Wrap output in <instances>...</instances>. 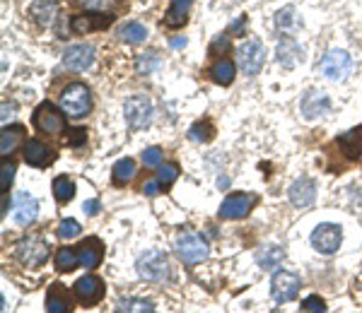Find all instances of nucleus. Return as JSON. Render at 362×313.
Returning <instances> with one entry per match:
<instances>
[{
    "label": "nucleus",
    "instance_id": "44",
    "mask_svg": "<svg viewBox=\"0 0 362 313\" xmlns=\"http://www.w3.org/2000/svg\"><path fill=\"white\" fill-rule=\"evenodd\" d=\"M70 133H73V138L68 140V145H73V148H77V145H80L82 140L87 138V130L85 128H75V130H70Z\"/></svg>",
    "mask_w": 362,
    "mask_h": 313
},
{
    "label": "nucleus",
    "instance_id": "10",
    "mask_svg": "<svg viewBox=\"0 0 362 313\" xmlns=\"http://www.w3.org/2000/svg\"><path fill=\"white\" fill-rule=\"evenodd\" d=\"M263 61H266V51H263L261 41L256 39H249L239 46V68H242L244 75L254 77L261 72L263 68Z\"/></svg>",
    "mask_w": 362,
    "mask_h": 313
},
{
    "label": "nucleus",
    "instance_id": "41",
    "mask_svg": "<svg viewBox=\"0 0 362 313\" xmlns=\"http://www.w3.org/2000/svg\"><path fill=\"white\" fill-rule=\"evenodd\" d=\"M302 311H326V304L319 299V296H309V299H305V304H302Z\"/></svg>",
    "mask_w": 362,
    "mask_h": 313
},
{
    "label": "nucleus",
    "instance_id": "34",
    "mask_svg": "<svg viewBox=\"0 0 362 313\" xmlns=\"http://www.w3.org/2000/svg\"><path fill=\"white\" fill-rule=\"evenodd\" d=\"M80 232H82V227H80V222H75V219H63L56 229L58 239H63V241H70V239L80 236Z\"/></svg>",
    "mask_w": 362,
    "mask_h": 313
},
{
    "label": "nucleus",
    "instance_id": "42",
    "mask_svg": "<svg viewBox=\"0 0 362 313\" xmlns=\"http://www.w3.org/2000/svg\"><path fill=\"white\" fill-rule=\"evenodd\" d=\"M160 190H162V183H160V181H145L143 183V193L150 195V198L160 195Z\"/></svg>",
    "mask_w": 362,
    "mask_h": 313
},
{
    "label": "nucleus",
    "instance_id": "23",
    "mask_svg": "<svg viewBox=\"0 0 362 313\" xmlns=\"http://www.w3.org/2000/svg\"><path fill=\"white\" fill-rule=\"evenodd\" d=\"M24 140V128L22 125H5L3 133H0V154L3 156H10L17 150V145Z\"/></svg>",
    "mask_w": 362,
    "mask_h": 313
},
{
    "label": "nucleus",
    "instance_id": "21",
    "mask_svg": "<svg viewBox=\"0 0 362 313\" xmlns=\"http://www.w3.org/2000/svg\"><path fill=\"white\" fill-rule=\"evenodd\" d=\"M191 3H193V0H172V5H169L167 14H164V24H167L169 29L184 27L186 19H189Z\"/></svg>",
    "mask_w": 362,
    "mask_h": 313
},
{
    "label": "nucleus",
    "instance_id": "6",
    "mask_svg": "<svg viewBox=\"0 0 362 313\" xmlns=\"http://www.w3.org/2000/svg\"><path fill=\"white\" fill-rule=\"evenodd\" d=\"M15 256L19 258V263L27 267H39L46 263L48 258V246L44 239L39 236H29V239H22L15 248Z\"/></svg>",
    "mask_w": 362,
    "mask_h": 313
},
{
    "label": "nucleus",
    "instance_id": "18",
    "mask_svg": "<svg viewBox=\"0 0 362 313\" xmlns=\"http://www.w3.org/2000/svg\"><path fill=\"white\" fill-rule=\"evenodd\" d=\"M114 22L111 14H77L73 17L70 27L75 34H85V32H97V29H104Z\"/></svg>",
    "mask_w": 362,
    "mask_h": 313
},
{
    "label": "nucleus",
    "instance_id": "26",
    "mask_svg": "<svg viewBox=\"0 0 362 313\" xmlns=\"http://www.w3.org/2000/svg\"><path fill=\"white\" fill-rule=\"evenodd\" d=\"M133 176H135V161L131 156L119 159L114 164V169H111V179H114L116 185H126L128 181H133Z\"/></svg>",
    "mask_w": 362,
    "mask_h": 313
},
{
    "label": "nucleus",
    "instance_id": "9",
    "mask_svg": "<svg viewBox=\"0 0 362 313\" xmlns=\"http://www.w3.org/2000/svg\"><path fill=\"white\" fill-rule=\"evenodd\" d=\"M300 287H302V282L295 272L278 270L271 282V296L278 301V304H287V301H292L297 294H300Z\"/></svg>",
    "mask_w": 362,
    "mask_h": 313
},
{
    "label": "nucleus",
    "instance_id": "35",
    "mask_svg": "<svg viewBox=\"0 0 362 313\" xmlns=\"http://www.w3.org/2000/svg\"><path fill=\"white\" fill-rule=\"evenodd\" d=\"M213 133H215V128H213V123H196V125H191V130H189V138L191 140H196V143H208V140H213Z\"/></svg>",
    "mask_w": 362,
    "mask_h": 313
},
{
    "label": "nucleus",
    "instance_id": "17",
    "mask_svg": "<svg viewBox=\"0 0 362 313\" xmlns=\"http://www.w3.org/2000/svg\"><path fill=\"white\" fill-rule=\"evenodd\" d=\"M329 106H331L329 97L321 94V92H316V90H312L302 97L300 109H302V114H305V119L314 121V119H319V116H324L326 111H329Z\"/></svg>",
    "mask_w": 362,
    "mask_h": 313
},
{
    "label": "nucleus",
    "instance_id": "38",
    "mask_svg": "<svg viewBox=\"0 0 362 313\" xmlns=\"http://www.w3.org/2000/svg\"><path fill=\"white\" fill-rule=\"evenodd\" d=\"M12 181H15V164L12 161H5L3 169H0V188H3V193H8Z\"/></svg>",
    "mask_w": 362,
    "mask_h": 313
},
{
    "label": "nucleus",
    "instance_id": "20",
    "mask_svg": "<svg viewBox=\"0 0 362 313\" xmlns=\"http://www.w3.org/2000/svg\"><path fill=\"white\" fill-rule=\"evenodd\" d=\"M276 61L280 63L283 68H295L297 63L302 61V48L297 46L295 39L285 37L280 43H278V48H276Z\"/></svg>",
    "mask_w": 362,
    "mask_h": 313
},
{
    "label": "nucleus",
    "instance_id": "32",
    "mask_svg": "<svg viewBox=\"0 0 362 313\" xmlns=\"http://www.w3.org/2000/svg\"><path fill=\"white\" fill-rule=\"evenodd\" d=\"M160 56L155 51H148L143 53V56H138V61H135V70L140 72V75H150L153 70H158L160 68Z\"/></svg>",
    "mask_w": 362,
    "mask_h": 313
},
{
    "label": "nucleus",
    "instance_id": "43",
    "mask_svg": "<svg viewBox=\"0 0 362 313\" xmlns=\"http://www.w3.org/2000/svg\"><path fill=\"white\" fill-rule=\"evenodd\" d=\"M215 51H229V37H218L213 41V46H210V53Z\"/></svg>",
    "mask_w": 362,
    "mask_h": 313
},
{
    "label": "nucleus",
    "instance_id": "46",
    "mask_svg": "<svg viewBox=\"0 0 362 313\" xmlns=\"http://www.w3.org/2000/svg\"><path fill=\"white\" fill-rule=\"evenodd\" d=\"M172 48H181V46H186V39H172Z\"/></svg>",
    "mask_w": 362,
    "mask_h": 313
},
{
    "label": "nucleus",
    "instance_id": "27",
    "mask_svg": "<svg viewBox=\"0 0 362 313\" xmlns=\"http://www.w3.org/2000/svg\"><path fill=\"white\" fill-rule=\"evenodd\" d=\"M32 14L41 27H48L53 22V14H56V3L53 0H37L32 5Z\"/></svg>",
    "mask_w": 362,
    "mask_h": 313
},
{
    "label": "nucleus",
    "instance_id": "31",
    "mask_svg": "<svg viewBox=\"0 0 362 313\" xmlns=\"http://www.w3.org/2000/svg\"><path fill=\"white\" fill-rule=\"evenodd\" d=\"M75 265H80L77 251H73V248H58V253H56V270L58 272H70V270H75Z\"/></svg>",
    "mask_w": 362,
    "mask_h": 313
},
{
    "label": "nucleus",
    "instance_id": "36",
    "mask_svg": "<svg viewBox=\"0 0 362 313\" xmlns=\"http://www.w3.org/2000/svg\"><path fill=\"white\" fill-rule=\"evenodd\" d=\"M276 24L280 29H295L300 24V19L295 17V8H285L276 14Z\"/></svg>",
    "mask_w": 362,
    "mask_h": 313
},
{
    "label": "nucleus",
    "instance_id": "19",
    "mask_svg": "<svg viewBox=\"0 0 362 313\" xmlns=\"http://www.w3.org/2000/svg\"><path fill=\"white\" fill-rule=\"evenodd\" d=\"M102 256H104V251H102L99 239H87V241H82L80 246H77V258H80V265L87 267V270H92V267L99 265Z\"/></svg>",
    "mask_w": 362,
    "mask_h": 313
},
{
    "label": "nucleus",
    "instance_id": "28",
    "mask_svg": "<svg viewBox=\"0 0 362 313\" xmlns=\"http://www.w3.org/2000/svg\"><path fill=\"white\" fill-rule=\"evenodd\" d=\"M46 311L48 313H66V311H70V301H68V296L61 294V285H53L51 292H48Z\"/></svg>",
    "mask_w": 362,
    "mask_h": 313
},
{
    "label": "nucleus",
    "instance_id": "30",
    "mask_svg": "<svg viewBox=\"0 0 362 313\" xmlns=\"http://www.w3.org/2000/svg\"><path fill=\"white\" fill-rule=\"evenodd\" d=\"M119 37L128 43H143L145 39H148V29H145L140 22H128L119 29Z\"/></svg>",
    "mask_w": 362,
    "mask_h": 313
},
{
    "label": "nucleus",
    "instance_id": "22",
    "mask_svg": "<svg viewBox=\"0 0 362 313\" xmlns=\"http://www.w3.org/2000/svg\"><path fill=\"white\" fill-rule=\"evenodd\" d=\"M339 145L348 159H358V156H362V125L339 135Z\"/></svg>",
    "mask_w": 362,
    "mask_h": 313
},
{
    "label": "nucleus",
    "instance_id": "33",
    "mask_svg": "<svg viewBox=\"0 0 362 313\" xmlns=\"http://www.w3.org/2000/svg\"><path fill=\"white\" fill-rule=\"evenodd\" d=\"M116 311H133V313H145V311H155L153 301H145V299H121Z\"/></svg>",
    "mask_w": 362,
    "mask_h": 313
},
{
    "label": "nucleus",
    "instance_id": "39",
    "mask_svg": "<svg viewBox=\"0 0 362 313\" xmlns=\"http://www.w3.org/2000/svg\"><path fill=\"white\" fill-rule=\"evenodd\" d=\"M160 161H162V150L160 148H148L143 152V164L145 166H160Z\"/></svg>",
    "mask_w": 362,
    "mask_h": 313
},
{
    "label": "nucleus",
    "instance_id": "14",
    "mask_svg": "<svg viewBox=\"0 0 362 313\" xmlns=\"http://www.w3.org/2000/svg\"><path fill=\"white\" fill-rule=\"evenodd\" d=\"M39 214V203L34 195L29 193H17L15 195V208H12V219L19 227H29Z\"/></svg>",
    "mask_w": 362,
    "mask_h": 313
},
{
    "label": "nucleus",
    "instance_id": "5",
    "mask_svg": "<svg viewBox=\"0 0 362 313\" xmlns=\"http://www.w3.org/2000/svg\"><path fill=\"white\" fill-rule=\"evenodd\" d=\"M34 128H37L39 133L58 135L66 128V119H63V114L51 101H44V104H39L37 111H34Z\"/></svg>",
    "mask_w": 362,
    "mask_h": 313
},
{
    "label": "nucleus",
    "instance_id": "16",
    "mask_svg": "<svg viewBox=\"0 0 362 313\" xmlns=\"http://www.w3.org/2000/svg\"><path fill=\"white\" fill-rule=\"evenodd\" d=\"M56 159V152H53L48 145H44L41 140H27L24 143V161L29 166H48L51 161Z\"/></svg>",
    "mask_w": 362,
    "mask_h": 313
},
{
    "label": "nucleus",
    "instance_id": "4",
    "mask_svg": "<svg viewBox=\"0 0 362 313\" xmlns=\"http://www.w3.org/2000/svg\"><path fill=\"white\" fill-rule=\"evenodd\" d=\"M321 75H326L331 82H343L353 70V58L348 51H329L319 63Z\"/></svg>",
    "mask_w": 362,
    "mask_h": 313
},
{
    "label": "nucleus",
    "instance_id": "24",
    "mask_svg": "<svg viewBox=\"0 0 362 313\" xmlns=\"http://www.w3.org/2000/svg\"><path fill=\"white\" fill-rule=\"evenodd\" d=\"M234 75H237V68H234V63L229 61V58H222V61H218L213 68H210V77H213V82H218V85H222V87L232 85Z\"/></svg>",
    "mask_w": 362,
    "mask_h": 313
},
{
    "label": "nucleus",
    "instance_id": "2",
    "mask_svg": "<svg viewBox=\"0 0 362 313\" xmlns=\"http://www.w3.org/2000/svg\"><path fill=\"white\" fill-rule=\"evenodd\" d=\"M174 248H177V256L186 263V265L203 263L205 258H208V253H210L205 239L200 236V234H196V232H189V229H184V232L179 234L177 241H174Z\"/></svg>",
    "mask_w": 362,
    "mask_h": 313
},
{
    "label": "nucleus",
    "instance_id": "13",
    "mask_svg": "<svg viewBox=\"0 0 362 313\" xmlns=\"http://www.w3.org/2000/svg\"><path fill=\"white\" fill-rule=\"evenodd\" d=\"M63 63H66V68L77 72L90 70L92 63H95V48L90 43H75V46H70L63 53Z\"/></svg>",
    "mask_w": 362,
    "mask_h": 313
},
{
    "label": "nucleus",
    "instance_id": "11",
    "mask_svg": "<svg viewBox=\"0 0 362 313\" xmlns=\"http://www.w3.org/2000/svg\"><path fill=\"white\" fill-rule=\"evenodd\" d=\"M256 203V195H249V193H234L229 198L222 200L220 205V217L222 219H242L249 214V210L254 208Z\"/></svg>",
    "mask_w": 362,
    "mask_h": 313
},
{
    "label": "nucleus",
    "instance_id": "1",
    "mask_svg": "<svg viewBox=\"0 0 362 313\" xmlns=\"http://www.w3.org/2000/svg\"><path fill=\"white\" fill-rule=\"evenodd\" d=\"M61 109L63 114L73 116V119H82L90 114L92 109V94L82 82H73L63 90L61 94Z\"/></svg>",
    "mask_w": 362,
    "mask_h": 313
},
{
    "label": "nucleus",
    "instance_id": "25",
    "mask_svg": "<svg viewBox=\"0 0 362 313\" xmlns=\"http://www.w3.org/2000/svg\"><path fill=\"white\" fill-rule=\"evenodd\" d=\"M283 258H285V251H283V246H276V243H271V246H263L261 251H258V265L263 267V270H273V267H278L283 263Z\"/></svg>",
    "mask_w": 362,
    "mask_h": 313
},
{
    "label": "nucleus",
    "instance_id": "37",
    "mask_svg": "<svg viewBox=\"0 0 362 313\" xmlns=\"http://www.w3.org/2000/svg\"><path fill=\"white\" fill-rule=\"evenodd\" d=\"M177 179H179V166L177 164H162V166H160L158 181L164 185V188H167V185H172Z\"/></svg>",
    "mask_w": 362,
    "mask_h": 313
},
{
    "label": "nucleus",
    "instance_id": "15",
    "mask_svg": "<svg viewBox=\"0 0 362 313\" xmlns=\"http://www.w3.org/2000/svg\"><path fill=\"white\" fill-rule=\"evenodd\" d=\"M287 193H290V203L295 208H309L316 198V183L312 179H307V176H302V179H297L290 185Z\"/></svg>",
    "mask_w": 362,
    "mask_h": 313
},
{
    "label": "nucleus",
    "instance_id": "8",
    "mask_svg": "<svg viewBox=\"0 0 362 313\" xmlns=\"http://www.w3.org/2000/svg\"><path fill=\"white\" fill-rule=\"evenodd\" d=\"M341 241H343V232H341V227H336V224H329V222L319 224V227H314V232H312V246L319 253H324V256H334L341 248Z\"/></svg>",
    "mask_w": 362,
    "mask_h": 313
},
{
    "label": "nucleus",
    "instance_id": "3",
    "mask_svg": "<svg viewBox=\"0 0 362 313\" xmlns=\"http://www.w3.org/2000/svg\"><path fill=\"white\" fill-rule=\"evenodd\" d=\"M138 275L148 282H164L169 280V263L167 256L162 251H145L143 256L138 258Z\"/></svg>",
    "mask_w": 362,
    "mask_h": 313
},
{
    "label": "nucleus",
    "instance_id": "40",
    "mask_svg": "<svg viewBox=\"0 0 362 313\" xmlns=\"http://www.w3.org/2000/svg\"><path fill=\"white\" fill-rule=\"evenodd\" d=\"M85 10H95V12H102V10H109L114 5V0H77Z\"/></svg>",
    "mask_w": 362,
    "mask_h": 313
},
{
    "label": "nucleus",
    "instance_id": "12",
    "mask_svg": "<svg viewBox=\"0 0 362 313\" xmlns=\"http://www.w3.org/2000/svg\"><path fill=\"white\" fill-rule=\"evenodd\" d=\"M73 292H75V296L82 301V304H87V306L99 304L102 296H104V282L95 275H85L73 285Z\"/></svg>",
    "mask_w": 362,
    "mask_h": 313
},
{
    "label": "nucleus",
    "instance_id": "29",
    "mask_svg": "<svg viewBox=\"0 0 362 313\" xmlns=\"http://www.w3.org/2000/svg\"><path fill=\"white\" fill-rule=\"evenodd\" d=\"M53 195L58 203H70L75 198V183L68 176H58V179H53Z\"/></svg>",
    "mask_w": 362,
    "mask_h": 313
},
{
    "label": "nucleus",
    "instance_id": "7",
    "mask_svg": "<svg viewBox=\"0 0 362 313\" xmlns=\"http://www.w3.org/2000/svg\"><path fill=\"white\" fill-rule=\"evenodd\" d=\"M124 114L131 128H145L153 121V101L145 94H133L126 99Z\"/></svg>",
    "mask_w": 362,
    "mask_h": 313
},
{
    "label": "nucleus",
    "instance_id": "45",
    "mask_svg": "<svg viewBox=\"0 0 362 313\" xmlns=\"http://www.w3.org/2000/svg\"><path fill=\"white\" fill-rule=\"evenodd\" d=\"M82 212L85 214H97L99 212V200H90V203L82 205Z\"/></svg>",
    "mask_w": 362,
    "mask_h": 313
}]
</instances>
